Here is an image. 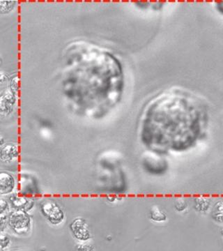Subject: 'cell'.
Returning <instances> with one entry per match:
<instances>
[{
	"instance_id": "cell-1",
	"label": "cell",
	"mask_w": 223,
	"mask_h": 251,
	"mask_svg": "<svg viewBox=\"0 0 223 251\" xmlns=\"http://www.w3.org/2000/svg\"><path fill=\"white\" fill-rule=\"evenodd\" d=\"M206 108L200 99L180 88L156 96L140 120V138L149 150L166 155L185 151L202 138L207 126Z\"/></svg>"
},
{
	"instance_id": "cell-2",
	"label": "cell",
	"mask_w": 223,
	"mask_h": 251,
	"mask_svg": "<svg viewBox=\"0 0 223 251\" xmlns=\"http://www.w3.org/2000/svg\"><path fill=\"white\" fill-rule=\"evenodd\" d=\"M8 226L14 234L18 236H26L30 232L32 219L27 211H10L8 214Z\"/></svg>"
},
{
	"instance_id": "cell-3",
	"label": "cell",
	"mask_w": 223,
	"mask_h": 251,
	"mask_svg": "<svg viewBox=\"0 0 223 251\" xmlns=\"http://www.w3.org/2000/svg\"><path fill=\"white\" fill-rule=\"evenodd\" d=\"M168 162L165 155L149 150L142 160L143 169L149 175L160 176L164 175L168 170Z\"/></svg>"
},
{
	"instance_id": "cell-4",
	"label": "cell",
	"mask_w": 223,
	"mask_h": 251,
	"mask_svg": "<svg viewBox=\"0 0 223 251\" xmlns=\"http://www.w3.org/2000/svg\"><path fill=\"white\" fill-rule=\"evenodd\" d=\"M39 210L41 215L52 226H60L65 220L66 215L64 209L54 200L49 198L43 200L39 203Z\"/></svg>"
},
{
	"instance_id": "cell-5",
	"label": "cell",
	"mask_w": 223,
	"mask_h": 251,
	"mask_svg": "<svg viewBox=\"0 0 223 251\" xmlns=\"http://www.w3.org/2000/svg\"><path fill=\"white\" fill-rule=\"evenodd\" d=\"M18 103V94L7 88L0 93V117L11 116Z\"/></svg>"
},
{
	"instance_id": "cell-6",
	"label": "cell",
	"mask_w": 223,
	"mask_h": 251,
	"mask_svg": "<svg viewBox=\"0 0 223 251\" xmlns=\"http://www.w3.org/2000/svg\"><path fill=\"white\" fill-rule=\"evenodd\" d=\"M69 229L73 237L79 242H87L92 239L89 225L83 218L77 217L73 220L69 225Z\"/></svg>"
},
{
	"instance_id": "cell-7",
	"label": "cell",
	"mask_w": 223,
	"mask_h": 251,
	"mask_svg": "<svg viewBox=\"0 0 223 251\" xmlns=\"http://www.w3.org/2000/svg\"><path fill=\"white\" fill-rule=\"evenodd\" d=\"M10 207L13 210H22L30 212L35 206V201L33 198L20 193H12L9 199Z\"/></svg>"
},
{
	"instance_id": "cell-8",
	"label": "cell",
	"mask_w": 223,
	"mask_h": 251,
	"mask_svg": "<svg viewBox=\"0 0 223 251\" xmlns=\"http://www.w3.org/2000/svg\"><path fill=\"white\" fill-rule=\"evenodd\" d=\"M20 157L19 147L16 143H7L0 148V161L10 164L18 161Z\"/></svg>"
},
{
	"instance_id": "cell-9",
	"label": "cell",
	"mask_w": 223,
	"mask_h": 251,
	"mask_svg": "<svg viewBox=\"0 0 223 251\" xmlns=\"http://www.w3.org/2000/svg\"><path fill=\"white\" fill-rule=\"evenodd\" d=\"M17 181L14 175L7 171H0V196H7L14 193Z\"/></svg>"
},
{
	"instance_id": "cell-10",
	"label": "cell",
	"mask_w": 223,
	"mask_h": 251,
	"mask_svg": "<svg viewBox=\"0 0 223 251\" xmlns=\"http://www.w3.org/2000/svg\"><path fill=\"white\" fill-rule=\"evenodd\" d=\"M212 201L211 198L205 196H199L193 199V207L198 212H206L211 207Z\"/></svg>"
},
{
	"instance_id": "cell-11",
	"label": "cell",
	"mask_w": 223,
	"mask_h": 251,
	"mask_svg": "<svg viewBox=\"0 0 223 251\" xmlns=\"http://www.w3.org/2000/svg\"><path fill=\"white\" fill-rule=\"evenodd\" d=\"M149 218L155 223H164L168 220V215L159 206L153 205L149 211Z\"/></svg>"
},
{
	"instance_id": "cell-12",
	"label": "cell",
	"mask_w": 223,
	"mask_h": 251,
	"mask_svg": "<svg viewBox=\"0 0 223 251\" xmlns=\"http://www.w3.org/2000/svg\"><path fill=\"white\" fill-rule=\"evenodd\" d=\"M15 0H0V15H8L12 13L18 6Z\"/></svg>"
},
{
	"instance_id": "cell-13",
	"label": "cell",
	"mask_w": 223,
	"mask_h": 251,
	"mask_svg": "<svg viewBox=\"0 0 223 251\" xmlns=\"http://www.w3.org/2000/svg\"><path fill=\"white\" fill-rule=\"evenodd\" d=\"M211 217L216 222L223 224V202L221 200L216 202L213 207Z\"/></svg>"
},
{
	"instance_id": "cell-14",
	"label": "cell",
	"mask_w": 223,
	"mask_h": 251,
	"mask_svg": "<svg viewBox=\"0 0 223 251\" xmlns=\"http://www.w3.org/2000/svg\"><path fill=\"white\" fill-rule=\"evenodd\" d=\"M188 203L187 200L185 198L178 197L175 198L174 201V207L175 210L178 212H183L188 209Z\"/></svg>"
},
{
	"instance_id": "cell-15",
	"label": "cell",
	"mask_w": 223,
	"mask_h": 251,
	"mask_svg": "<svg viewBox=\"0 0 223 251\" xmlns=\"http://www.w3.org/2000/svg\"><path fill=\"white\" fill-rule=\"evenodd\" d=\"M9 89L16 94H19L20 79L18 74H15L9 79Z\"/></svg>"
},
{
	"instance_id": "cell-16",
	"label": "cell",
	"mask_w": 223,
	"mask_h": 251,
	"mask_svg": "<svg viewBox=\"0 0 223 251\" xmlns=\"http://www.w3.org/2000/svg\"><path fill=\"white\" fill-rule=\"evenodd\" d=\"M11 244V239L9 236L4 232H0V251L7 250Z\"/></svg>"
},
{
	"instance_id": "cell-17",
	"label": "cell",
	"mask_w": 223,
	"mask_h": 251,
	"mask_svg": "<svg viewBox=\"0 0 223 251\" xmlns=\"http://www.w3.org/2000/svg\"><path fill=\"white\" fill-rule=\"evenodd\" d=\"M10 209L11 207L8 200L0 198V215L9 214Z\"/></svg>"
},
{
	"instance_id": "cell-18",
	"label": "cell",
	"mask_w": 223,
	"mask_h": 251,
	"mask_svg": "<svg viewBox=\"0 0 223 251\" xmlns=\"http://www.w3.org/2000/svg\"><path fill=\"white\" fill-rule=\"evenodd\" d=\"M8 214L0 215V232H4L8 226Z\"/></svg>"
},
{
	"instance_id": "cell-19",
	"label": "cell",
	"mask_w": 223,
	"mask_h": 251,
	"mask_svg": "<svg viewBox=\"0 0 223 251\" xmlns=\"http://www.w3.org/2000/svg\"><path fill=\"white\" fill-rule=\"evenodd\" d=\"M76 249L79 251H90L94 249L92 246L89 245L87 242H80V244L76 247Z\"/></svg>"
},
{
	"instance_id": "cell-20",
	"label": "cell",
	"mask_w": 223,
	"mask_h": 251,
	"mask_svg": "<svg viewBox=\"0 0 223 251\" xmlns=\"http://www.w3.org/2000/svg\"><path fill=\"white\" fill-rule=\"evenodd\" d=\"M9 77L4 73L0 72V85L4 83L6 81H9Z\"/></svg>"
},
{
	"instance_id": "cell-21",
	"label": "cell",
	"mask_w": 223,
	"mask_h": 251,
	"mask_svg": "<svg viewBox=\"0 0 223 251\" xmlns=\"http://www.w3.org/2000/svg\"><path fill=\"white\" fill-rule=\"evenodd\" d=\"M6 141H5V139L4 137L0 136V148L2 147L3 145H4L6 144Z\"/></svg>"
},
{
	"instance_id": "cell-22",
	"label": "cell",
	"mask_w": 223,
	"mask_h": 251,
	"mask_svg": "<svg viewBox=\"0 0 223 251\" xmlns=\"http://www.w3.org/2000/svg\"><path fill=\"white\" fill-rule=\"evenodd\" d=\"M1 58H0V65H1Z\"/></svg>"
}]
</instances>
